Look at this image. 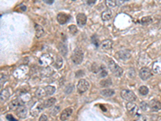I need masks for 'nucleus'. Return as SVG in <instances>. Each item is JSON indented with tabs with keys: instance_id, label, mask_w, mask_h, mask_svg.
<instances>
[{
	"instance_id": "2f4dec72",
	"label": "nucleus",
	"mask_w": 161,
	"mask_h": 121,
	"mask_svg": "<svg viewBox=\"0 0 161 121\" xmlns=\"http://www.w3.org/2000/svg\"><path fill=\"white\" fill-rule=\"evenodd\" d=\"M98 74H99V76L101 78H104V77H106V76H107L108 72H107V70H106L104 67H101Z\"/></svg>"
},
{
	"instance_id": "393cba45",
	"label": "nucleus",
	"mask_w": 161,
	"mask_h": 121,
	"mask_svg": "<svg viewBox=\"0 0 161 121\" xmlns=\"http://www.w3.org/2000/svg\"><path fill=\"white\" fill-rule=\"evenodd\" d=\"M44 90H45V92H46L47 95H52L56 91V87L53 86H47L44 88Z\"/></svg>"
},
{
	"instance_id": "0eeeda50",
	"label": "nucleus",
	"mask_w": 161,
	"mask_h": 121,
	"mask_svg": "<svg viewBox=\"0 0 161 121\" xmlns=\"http://www.w3.org/2000/svg\"><path fill=\"white\" fill-rule=\"evenodd\" d=\"M52 61H53L52 57L48 54H44L40 58V64L42 66H44V67L52 64Z\"/></svg>"
},
{
	"instance_id": "f3484780",
	"label": "nucleus",
	"mask_w": 161,
	"mask_h": 121,
	"mask_svg": "<svg viewBox=\"0 0 161 121\" xmlns=\"http://www.w3.org/2000/svg\"><path fill=\"white\" fill-rule=\"evenodd\" d=\"M16 112V115L19 117V118H24L26 117L27 114H28V109L26 107L23 106V107H20L19 108H17L15 110Z\"/></svg>"
},
{
	"instance_id": "6e6552de",
	"label": "nucleus",
	"mask_w": 161,
	"mask_h": 121,
	"mask_svg": "<svg viewBox=\"0 0 161 121\" xmlns=\"http://www.w3.org/2000/svg\"><path fill=\"white\" fill-rule=\"evenodd\" d=\"M23 106H24V101L22 99H20V98H16V99H14V100H12L11 102H10L9 108L12 111H15L17 108L23 107Z\"/></svg>"
},
{
	"instance_id": "f257e3e1",
	"label": "nucleus",
	"mask_w": 161,
	"mask_h": 121,
	"mask_svg": "<svg viewBox=\"0 0 161 121\" xmlns=\"http://www.w3.org/2000/svg\"><path fill=\"white\" fill-rule=\"evenodd\" d=\"M72 61L75 65H80L84 59V52L80 48H77L71 56Z\"/></svg>"
},
{
	"instance_id": "473e14b6",
	"label": "nucleus",
	"mask_w": 161,
	"mask_h": 121,
	"mask_svg": "<svg viewBox=\"0 0 161 121\" xmlns=\"http://www.w3.org/2000/svg\"><path fill=\"white\" fill-rule=\"evenodd\" d=\"M60 111H61V107H60L59 105H57V106H55V107L52 109L51 114H52V116H57V114L60 112Z\"/></svg>"
},
{
	"instance_id": "1a4fd4ad",
	"label": "nucleus",
	"mask_w": 161,
	"mask_h": 121,
	"mask_svg": "<svg viewBox=\"0 0 161 121\" xmlns=\"http://www.w3.org/2000/svg\"><path fill=\"white\" fill-rule=\"evenodd\" d=\"M73 112V109L72 107H68L65 108V110H63L61 114V116H60V120L61 121H65L67 120L69 117L71 116V115Z\"/></svg>"
},
{
	"instance_id": "39448f33",
	"label": "nucleus",
	"mask_w": 161,
	"mask_h": 121,
	"mask_svg": "<svg viewBox=\"0 0 161 121\" xmlns=\"http://www.w3.org/2000/svg\"><path fill=\"white\" fill-rule=\"evenodd\" d=\"M152 76V71L147 67H143L142 69L139 70V77L141 78L142 80L145 81V80L149 79Z\"/></svg>"
},
{
	"instance_id": "aec40b11",
	"label": "nucleus",
	"mask_w": 161,
	"mask_h": 121,
	"mask_svg": "<svg viewBox=\"0 0 161 121\" xmlns=\"http://www.w3.org/2000/svg\"><path fill=\"white\" fill-rule=\"evenodd\" d=\"M10 97V91L8 89H3L0 92V101H5Z\"/></svg>"
},
{
	"instance_id": "4be33fe9",
	"label": "nucleus",
	"mask_w": 161,
	"mask_h": 121,
	"mask_svg": "<svg viewBox=\"0 0 161 121\" xmlns=\"http://www.w3.org/2000/svg\"><path fill=\"white\" fill-rule=\"evenodd\" d=\"M57 102V99L55 98H50L47 99V100H45L44 102L43 103L44 104V107H45V108H48V107H51L52 106H54L55 105V103Z\"/></svg>"
},
{
	"instance_id": "37998d69",
	"label": "nucleus",
	"mask_w": 161,
	"mask_h": 121,
	"mask_svg": "<svg viewBox=\"0 0 161 121\" xmlns=\"http://www.w3.org/2000/svg\"><path fill=\"white\" fill-rule=\"evenodd\" d=\"M121 1H123V2H128V1H131V0H121Z\"/></svg>"
},
{
	"instance_id": "7c9ffc66",
	"label": "nucleus",
	"mask_w": 161,
	"mask_h": 121,
	"mask_svg": "<svg viewBox=\"0 0 161 121\" xmlns=\"http://www.w3.org/2000/svg\"><path fill=\"white\" fill-rule=\"evenodd\" d=\"M69 33H71L72 35H75V34L77 33V28L76 25L71 24V25L69 26Z\"/></svg>"
},
{
	"instance_id": "b1692460",
	"label": "nucleus",
	"mask_w": 161,
	"mask_h": 121,
	"mask_svg": "<svg viewBox=\"0 0 161 121\" xmlns=\"http://www.w3.org/2000/svg\"><path fill=\"white\" fill-rule=\"evenodd\" d=\"M100 86L101 87H105V88H106V87H109L111 85H112V82H111V80L108 78V79H104V80H102L101 82H100Z\"/></svg>"
},
{
	"instance_id": "9b49d317",
	"label": "nucleus",
	"mask_w": 161,
	"mask_h": 121,
	"mask_svg": "<svg viewBox=\"0 0 161 121\" xmlns=\"http://www.w3.org/2000/svg\"><path fill=\"white\" fill-rule=\"evenodd\" d=\"M127 109L128 112L132 116L137 115L138 111H139L138 106L135 103H134V102H128V103L127 104Z\"/></svg>"
},
{
	"instance_id": "f03ea898",
	"label": "nucleus",
	"mask_w": 161,
	"mask_h": 121,
	"mask_svg": "<svg viewBox=\"0 0 161 121\" xmlns=\"http://www.w3.org/2000/svg\"><path fill=\"white\" fill-rule=\"evenodd\" d=\"M110 70L111 71V73L116 76V77H121L123 74V69L119 66L118 64H116L114 61H110L109 64H108Z\"/></svg>"
},
{
	"instance_id": "20e7f679",
	"label": "nucleus",
	"mask_w": 161,
	"mask_h": 121,
	"mask_svg": "<svg viewBox=\"0 0 161 121\" xmlns=\"http://www.w3.org/2000/svg\"><path fill=\"white\" fill-rule=\"evenodd\" d=\"M90 87V83L88 81H86L85 79H80L79 80L78 83H77V91L80 94L85 93V91L88 90V89Z\"/></svg>"
},
{
	"instance_id": "5701e85b",
	"label": "nucleus",
	"mask_w": 161,
	"mask_h": 121,
	"mask_svg": "<svg viewBox=\"0 0 161 121\" xmlns=\"http://www.w3.org/2000/svg\"><path fill=\"white\" fill-rule=\"evenodd\" d=\"M63 65V59L61 56H57L55 62H54V66L56 69H61Z\"/></svg>"
},
{
	"instance_id": "4c0bfd02",
	"label": "nucleus",
	"mask_w": 161,
	"mask_h": 121,
	"mask_svg": "<svg viewBox=\"0 0 161 121\" xmlns=\"http://www.w3.org/2000/svg\"><path fill=\"white\" fill-rule=\"evenodd\" d=\"M135 121H146V118L143 116H139L135 120Z\"/></svg>"
},
{
	"instance_id": "dca6fc26",
	"label": "nucleus",
	"mask_w": 161,
	"mask_h": 121,
	"mask_svg": "<svg viewBox=\"0 0 161 121\" xmlns=\"http://www.w3.org/2000/svg\"><path fill=\"white\" fill-rule=\"evenodd\" d=\"M35 31H36V37L37 38H40L44 36L45 32L42 26L39 24H35Z\"/></svg>"
},
{
	"instance_id": "2eb2a0df",
	"label": "nucleus",
	"mask_w": 161,
	"mask_h": 121,
	"mask_svg": "<svg viewBox=\"0 0 161 121\" xmlns=\"http://www.w3.org/2000/svg\"><path fill=\"white\" fill-rule=\"evenodd\" d=\"M112 16H113V12L111 10H106L101 15L102 19L103 21H108L112 18Z\"/></svg>"
},
{
	"instance_id": "4468645a",
	"label": "nucleus",
	"mask_w": 161,
	"mask_h": 121,
	"mask_svg": "<svg viewBox=\"0 0 161 121\" xmlns=\"http://www.w3.org/2000/svg\"><path fill=\"white\" fill-rule=\"evenodd\" d=\"M149 107L154 112L160 111V110H161V102H159L158 100H156V99L152 100L151 102H149Z\"/></svg>"
},
{
	"instance_id": "ddd939ff",
	"label": "nucleus",
	"mask_w": 161,
	"mask_h": 121,
	"mask_svg": "<svg viewBox=\"0 0 161 121\" xmlns=\"http://www.w3.org/2000/svg\"><path fill=\"white\" fill-rule=\"evenodd\" d=\"M87 22V17L84 13H79L77 16V24L80 26V27H83L86 24Z\"/></svg>"
},
{
	"instance_id": "f8f14e48",
	"label": "nucleus",
	"mask_w": 161,
	"mask_h": 121,
	"mask_svg": "<svg viewBox=\"0 0 161 121\" xmlns=\"http://www.w3.org/2000/svg\"><path fill=\"white\" fill-rule=\"evenodd\" d=\"M57 21L60 24H65L70 19V15L65 13H59L57 15Z\"/></svg>"
},
{
	"instance_id": "a19ab883",
	"label": "nucleus",
	"mask_w": 161,
	"mask_h": 121,
	"mask_svg": "<svg viewBox=\"0 0 161 121\" xmlns=\"http://www.w3.org/2000/svg\"><path fill=\"white\" fill-rule=\"evenodd\" d=\"M44 2L45 3H47V4H52L53 2H54V0H44Z\"/></svg>"
},
{
	"instance_id": "a878e982",
	"label": "nucleus",
	"mask_w": 161,
	"mask_h": 121,
	"mask_svg": "<svg viewBox=\"0 0 161 121\" xmlns=\"http://www.w3.org/2000/svg\"><path fill=\"white\" fill-rule=\"evenodd\" d=\"M46 92H45V90L44 88H40L38 89L36 91V96L38 97V98H43L44 96H46Z\"/></svg>"
},
{
	"instance_id": "f704fd0d",
	"label": "nucleus",
	"mask_w": 161,
	"mask_h": 121,
	"mask_svg": "<svg viewBox=\"0 0 161 121\" xmlns=\"http://www.w3.org/2000/svg\"><path fill=\"white\" fill-rule=\"evenodd\" d=\"M73 86L72 84H69L65 89V94H71L73 92Z\"/></svg>"
},
{
	"instance_id": "c85d7f7f",
	"label": "nucleus",
	"mask_w": 161,
	"mask_h": 121,
	"mask_svg": "<svg viewBox=\"0 0 161 121\" xmlns=\"http://www.w3.org/2000/svg\"><path fill=\"white\" fill-rule=\"evenodd\" d=\"M152 22V18L150 16H146V17H143L141 19V23L143 25H147L149 24Z\"/></svg>"
},
{
	"instance_id": "c9c22d12",
	"label": "nucleus",
	"mask_w": 161,
	"mask_h": 121,
	"mask_svg": "<svg viewBox=\"0 0 161 121\" xmlns=\"http://www.w3.org/2000/svg\"><path fill=\"white\" fill-rule=\"evenodd\" d=\"M148 107H149V104L146 102H142L140 103V108L142 109L143 112H145V111H147V109H148Z\"/></svg>"
},
{
	"instance_id": "cd10ccee",
	"label": "nucleus",
	"mask_w": 161,
	"mask_h": 121,
	"mask_svg": "<svg viewBox=\"0 0 161 121\" xmlns=\"http://www.w3.org/2000/svg\"><path fill=\"white\" fill-rule=\"evenodd\" d=\"M106 4L109 8H114L117 6L116 0H106Z\"/></svg>"
},
{
	"instance_id": "423d86ee",
	"label": "nucleus",
	"mask_w": 161,
	"mask_h": 121,
	"mask_svg": "<svg viewBox=\"0 0 161 121\" xmlns=\"http://www.w3.org/2000/svg\"><path fill=\"white\" fill-rule=\"evenodd\" d=\"M116 57L119 60L123 61H126L129 60L131 57V52L128 50H121V51L118 52L116 53Z\"/></svg>"
},
{
	"instance_id": "7ed1b4c3",
	"label": "nucleus",
	"mask_w": 161,
	"mask_h": 121,
	"mask_svg": "<svg viewBox=\"0 0 161 121\" xmlns=\"http://www.w3.org/2000/svg\"><path fill=\"white\" fill-rule=\"evenodd\" d=\"M121 96L127 102H135L137 98L135 93L130 90H123L121 92Z\"/></svg>"
},
{
	"instance_id": "412c9836",
	"label": "nucleus",
	"mask_w": 161,
	"mask_h": 121,
	"mask_svg": "<svg viewBox=\"0 0 161 121\" xmlns=\"http://www.w3.org/2000/svg\"><path fill=\"white\" fill-rule=\"evenodd\" d=\"M100 94L104 97H111L115 94V91L112 89H105V90H102Z\"/></svg>"
},
{
	"instance_id": "9d476101",
	"label": "nucleus",
	"mask_w": 161,
	"mask_h": 121,
	"mask_svg": "<svg viewBox=\"0 0 161 121\" xmlns=\"http://www.w3.org/2000/svg\"><path fill=\"white\" fill-rule=\"evenodd\" d=\"M43 108H44V104L40 103V102H37L36 104L34 105V107H32V110H31V114H32V116H37L41 112Z\"/></svg>"
},
{
	"instance_id": "6ab92c4d",
	"label": "nucleus",
	"mask_w": 161,
	"mask_h": 121,
	"mask_svg": "<svg viewBox=\"0 0 161 121\" xmlns=\"http://www.w3.org/2000/svg\"><path fill=\"white\" fill-rule=\"evenodd\" d=\"M58 49L60 53H61V55H63L64 57H65L68 53V48H67L66 45L65 43H60L58 45Z\"/></svg>"
},
{
	"instance_id": "a211bd4d",
	"label": "nucleus",
	"mask_w": 161,
	"mask_h": 121,
	"mask_svg": "<svg viewBox=\"0 0 161 121\" xmlns=\"http://www.w3.org/2000/svg\"><path fill=\"white\" fill-rule=\"evenodd\" d=\"M112 45H113V42L110 40H105L101 43V48L103 50H110L112 48Z\"/></svg>"
},
{
	"instance_id": "79ce46f5",
	"label": "nucleus",
	"mask_w": 161,
	"mask_h": 121,
	"mask_svg": "<svg viewBox=\"0 0 161 121\" xmlns=\"http://www.w3.org/2000/svg\"><path fill=\"white\" fill-rule=\"evenodd\" d=\"M7 118H8V120H9L10 121H17L16 120H15L14 118H13V117H12V116H11V115H8V116H7Z\"/></svg>"
},
{
	"instance_id": "72a5a7b5",
	"label": "nucleus",
	"mask_w": 161,
	"mask_h": 121,
	"mask_svg": "<svg viewBox=\"0 0 161 121\" xmlns=\"http://www.w3.org/2000/svg\"><path fill=\"white\" fill-rule=\"evenodd\" d=\"M43 74V75H45V76H49L50 74H52V70L49 68V67H45L43 71L41 72Z\"/></svg>"
},
{
	"instance_id": "ea45409f",
	"label": "nucleus",
	"mask_w": 161,
	"mask_h": 121,
	"mask_svg": "<svg viewBox=\"0 0 161 121\" xmlns=\"http://www.w3.org/2000/svg\"><path fill=\"white\" fill-rule=\"evenodd\" d=\"M96 2H97V0H87V3L90 5V6L94 5Z\"/></svg>"
},
{
	"instance_id": "58836bf2",
	"label": "nucleus",
	"mask_w": 161,
	"mask_h": 121,
	"mask_svg": "<svg viewBox=\"0 0 161 121\" xmlns=\"http://www.w3.org/2000/svg\"><path fill=\"white\" fill-rule=\"evenodd\" d=\"M39 121H48V117L47 116L45 115H41L40 119H39Z\"/></svg>"
},
{
	"instance_id": "c756f323",
	"label": "nucleus",
	"mask_w": 161,
	"mask_h": 121,
	"mask_svg": "<svg viewBox=\"0 0 161 121\" xmlns=\"http://www.w3.org/2000/svg\"><path fill=\"white\" fill-rule=\"evenodd\" d=\"M7 78H8L7 75L4 74H0V87L7 81Z\"/></svg>"
},
{
	"instance_id": "e433bc0d",
	"label": "nucleus",
	"mask_w": 161,
	"mask_h": 121,
	"mask_svg": "<svg viewBox=\"0 0 161 121\" xmlns=\"http://www.w3.org/2000/svg\"><path fill=\"white\" fill-rule=\"evenodd\" d=\"M100 69H101V67L98 66L97 64H94L93 66H92V71H93L94 73H95V74H98Z\"/></svg>"
},
{
	"instance_id": "c03bdc74",
	"label": "nucleus",
	"mask_w": 161,
	"mask_h": 121,
	"mask_svg": "<svg viewBox=\"0 0 161 121\" xmlns=\"http://www.w3.org/2000/svg\"><path fill=\"white\" fill-rule=\"evenodd\" d=\"M73 1H74V0H73Z\"/></svg>"
},
{
	"instance_id": "bb28decb",
	"label": "nucleus",
	"mask_w": 161,
	"mask_h": 121,
	"mask_svg": "<svg viewBox=\"0 0 161 121\" xmlns=\"http://www.w3.org/2000/svg\"><path fill=\"white\" fill-rule=\"evenodd\" d=\"M139 92L140 94L142 95H147L148 92H149V90L147 88L146 86H141L139 88Z\"/></svg>"
}]
</instances>
